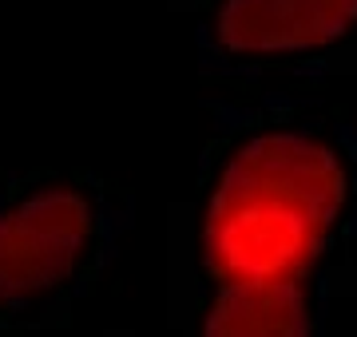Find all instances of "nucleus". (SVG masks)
<instances>
[{
	"mask_svg": "<svg viewBox=\"0 0 357 337\" xmlns=\"http://www.w3.org/2000/svg\"><path fill=\"white\" fill-rule=\"evenodd\" d=\"M342 203V171L318 143H250L218 187L206 250L230 285L298 282Z\"/></svg>",
	"mask_w": 357,
	"mask_h": 337,
	"instance_id": "1",
	"label": "nucleus"
},
{
	"mask_svg": "<svg viewBox=\"0 0 357 337\" xmlns=\"http://www.w3.org/2000/svg\"><path fill=\"white\" fill-rule=\"evenodd\" d=\"M88 230L84 203L64 191L32 198L0 219V301L36 294L64 278Z\"/></svg>",
	"mask_w": 357,
	"mask_h": 337,
	"instance_id": "2",
	"label": "nucleus"
},
{
	"mask_svg": "<svg viewBox=\"0 0 357 337\" xmlns=\"http://www.w3.org/2000/svg\"><path fill=\"white\" fill-rule=\"evenodd\" d=\"M357 0H230L222 40L246 52L314 48L354 24Z\"/></svg>",
	"mask_w": 357,
	"mask_h": 337,
	"instance_id": "3",
	"label": "nucleus"
},
{
	"mask_svg": "<svg viewBox=\"0 0 357 337\" xmlns=\"http://www.w3.org/2000/svg\"><path fill=\"white\" fill-rule=\"evenodd\" d=\"M206 337H306L298 282L227 285L206 322Z\"/></svg>",
	"mask_w": 357,
	"mask_h": 337,
	"instance_id": "4",
	"label": "nucleus"
}]
</instances>
